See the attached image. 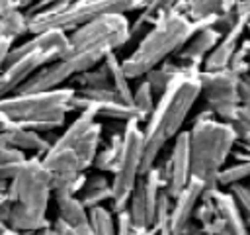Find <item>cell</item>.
<instances>
[{"label": "cell", "instance_id": "obj_36", "mask_svg": "<svg viewBox=\"0 0 250 235\" xmlns=\"http://www.w3.org/2000/svg\"><path fill=\"white\" fill-rule=\"evenodd\" d=\"M246 31L250 33V20H248V25H246Z\"/></svg>", "mask_w": 250, "mask_h": 235}, {"label": "cell", "instance_id": "obj_34", "mask_svg": "<svg viewBox=\"0 0 250 235\" xmlns=\"http://www.w3.org/2000/svg\"><path fill=\"white\" fill-rule=\"evenodd\" d=\"M238 10L250 18V0H238Z\"/></svg>", "mask_w": 250, "mask_h": 235}, {"label": "cell", "instance_id": "obj_13", "mask_svg": "<svg viewBox=\"0 0 250 235\" xmlns=\"http://www.w3.org/2000/svg\"><path fill=\"white\" fill-rule=\"evenodd\" d=\"M201 194H203L201 182L191 176V180L186 184V188L180 190L172 198L170 215H168V227H170L172 235H182L193 223V212H195V206H197Z\"/></svg>", "mask_w": 250, "mask_h": 235}, {"label": "cell", "instance_id": "obj_12", "mask_svg": "<svg viewBox=\"0 0 250 235\" xmlns=\"http://www.w3.org/2000/svg\"><path fill=\"white\" fill-rule=\"evenodd\" d=\"M215 204V217L201 227L205 235H248V225L238 210L236 200L225 188L211 190Z\"/></svg>", "mask_w": 250, "mask_h": 235}, {"label": "cell", "instance_id": "obj_4", "mask_svg": "<svg viewBox=\"0 0 250 235\" xmlns=\"http://www.w3.org/2000/svg\"><path fill=\"white\" fill-rule=\"evenodd\" d=\"M102 123L92 108L78 112L70 125L49 145L41 157L43 166L53 178L68 174H84L96 159L102 143Z\"/></svg>", "mask_w": 250, "mask_h": 235}, {"label": "cell", "instance_id": "obj_9", "mask_svg": "<svg viewBox=\"0 0 250 235\" xmlns=\"http://www.w3.org/2000/svg\"><path fill=\"white\" fill-rule=\"evenodd\" d=\"M141 121L129 119L123 123L121 129V147L115 170L111 172V200L109 210L113 213H119L127 208L129 196L137 184V180L143 176V159H145V145H143V127Z\"/></svg>", "mask_w": 250, "mask_h": 235}, {"label": "cell", "instance_id": "obj_10", "mask_svg": "<svg viewBox=\"0 0 250 235\" xmlns=\"http://www.w3.org/2000/svg\"><path fill=\"white\" fill-rule=\"evenodd\" d=\"M201 94L207 110L223 119L230 121L232 116L242 108V94H240V74L230 69L223 70H201Z\"/></svg>", "mask_w": 250, "mask_h": 235}, {"label": "cell", "instance_id": "obj_15", "mask_svg": "<svg viewBox=\"0 0 250 235\" xmlns=\"http://www.w3.org/2000/svg\"><path fill=\"white\" fill-rule=\"evenodd\" d=\"M219 39H221V33H219L213 25H205V27L197 29V31L182 45V49L176 53V55H178V63H180V65H186V67L201 69L205 57L213 51V47L217 45Z\"/></svg>", "mask_w": 250, "mask_h": 235}, {"label": "cell", "instance_id": "obj_32", "mask_svg": "<svg viewBox=\"0 0 250 235\" xmlns=\"http://www.w3.org/2000/svg\"><path fill=\"white\" fill-rule=\"evenodd\" d=\"M12 45H14V43H12L10 39H6V37L0 35V72H2V67H4V63H6V55H8V51H10Z\"/></svg>", "mask_w": 250, "mask_h": 235}, {"label": "cell", "instance_id": "obj_23", "mask_svg": "<svg viewBox=\"0 0 250 235\" xmlns=\"http://www.w3.org/2000/svg\"><path fill=\"white\" fill-rule=\"evenodd\" d=\"M182 69V65L180 63H172V61H164V63H160L158 67H154L152 70H148L143 78L148 82V86L152 88V92H154V96H158L164 88H166V84L172 80V76L178 72Z\"/></svg>", "mask_w": 250, "mask_h": 235}, {"label": "cell", "instance_id": "obj_18", "mask_svg": "<svg viewBox=\"0 0 250 235\" xmlns=\"http://www.w3.org/2000/svg\"><path fill=\"white\" fill-rule=\"evenodd\" d=\"M105 67H107V74H109V86L113 88V92L131 106V98H133V88H131V78L123 72L121 69V59L117 57V53H109L104 59Z\"/></svg>", "mask_w": 250, "mask_h": 235}, {"label": "cell", "instance_id": "obj_39", "mask_svg": "<svg viewBox=\"0 0 250 235\" xmlns=\"http://www.w3.org/2000/svg\"><path fill=\"white\" fill-rule=\"evenodd\" d=\"M248 180H250V178H248Z\"/></svg>", "mask_w": 250, "mask_h": 235}, {"label": "cell", "instance_id": "obj_35", "mask_svg": "<svg viewBox=\"0 0 250 235\" xmlns=\"http://www.w3.org/2000/svg\"><path fill=\"white\" fill-rule=\"evenodd\" d=\"M182 235H205V233H203V229H201V227H195V225L191 223V225L188 227V231H184Z\"/></svg>", "mask_w": 250, "mask_h": 235}, {"label": "cell", "instance_id": "obj_33", "mask_svg": "<svg viewBox=\"0 0 250 235\" xmlns=\"http://www.w3.org/2000/svg\"><path fill=\"white\" fill-rule=\"evenodd\" d=\"M35 2H37V0H16V8L21 10V12H25V10H29Z\"/></svg>", "mask_w": 250, "mask_h": 235}, {"label": "cell", "instance_id": "obj_2", "mask_svg": "<svg viewBox=\"0 0 250 235\" xmlns=\"http://www.w3.org/2000/svg\"><path fill=\"white\" fill-rule=\"evenodd\" d=\"M213 24H215V18L191 22L188 16L178 14L174 10L166 12L139 39L135 49L121 61L123 72L131 80L143 78L148 70H152L154 67H158L164 61H168L172 55H176L182 49V45L197 29H201L205 25H213Z\"/></svg>", "mask_w": 250, "mask_h": 235}, {"label": "cell", "instance_id": "obj_1", "mask_svg": "<svg viewBox=\"0 0 250 235\" xmlns=\"http://www.w3.org/2000/svg\"><path fill=\"white\" fill-rule=\"evenodd\" d=\"M199 72L201 69L182 65V69L172 76L166 88L156 96L154 108L150 116L145 119L143 127V174L156 164V159L162 153V149L168 143H172V139L180 131H184L182 127L201 94Z\"/></svg>", "mask_w": 250, "mask_h": 235}, {"label": "cell", "instance_id": "obj_31", "mask_svg": "<svg viewBox=\"0 0 250 235\" xmlns=\"http://www.w3.org/2000/svg\"><path fill=\"white\" fill-rule=\"evenodd\" d=\"M16 12H18L16 0H0V22L6 20V18H10Z\"/></svg>", "mask_w": 250, "mask_h": 235}, {"label": "cell", "instance_id": "obj_3", "mask_svg": "<svg viewBox=\"0 0 250 235\" xmlns=\"http://www.w3.org/2000/svg\"><path fill=\"white\" fill-rule=\"evenodd\" d=\"M12 210L8 225L20 233H33L47 227V208L53 198V176L43 166L41 157H27L16 170L6 190Z\"/></svg>", "mask_w": 250, "mask_h": 235}, {"label": "cell", "instance_id": "obj_28", "mask_svg": "<svg viewBox=\"0 0 250 235\" xmlns=\"http://www.w3.org/2000/svg\"><path fill=\"white\" fill-rule=\"evenodd\" d=\"M82 204L86 208H92V206H102L104 202H109L111 200V186L107 188H102V190H92V192H82L78 194Z\"/></svg>", "mask_w": 250, "mask_h": 235}, {"label": "cell", "instance_id": "obj_38", "mask_svg": "<svg viewBox=\"0 0 250 235\" xmlns=\"http://www.w3.org/2000/svg\"><path fill=\"white\" fill-rule=\"evenodd\" d=\"M248 235H250V233H248Z\"/></svg>", "mask_w": 250, "mask_h": 235}, {"label": "cell", "instance_id": "obj_37", "mask_svg": "<svg viewBox=\"0 0 250 235\" xmlns=\"http://www.w3.org/2000/svg\"><path fill=\"white\" fill-rule=\"evenodd\" d=\"M248 76H250V59H248Z\"/></svg>", "mask_w": 250, "mask_h": 235}, {"label": "cell", "instance_id": "obj_6", "mask_svg": "<svg viewBox=\"0 0 250 235\" xmlns=\"http://www.w3.org/2000/svg\"><path fill=\"white\" fill-rule=\"evenodd\" d=\"M72 86L43 92H14L0 98V119L37 133L55 131L72 112Z\"/></svg>", "mask_w": 250, "mask_h": 235}, {"label": "cell", "instance_id": "obj_17", "mask_svg": "<svg viewBox=\"0 0 250 235\" xmlns=\"http://www.w3.org/2000/svg\"><path fill=\"white\" fill-rule=\"evenodd\" d=\"M223 8V0H176L172 10L188 16L191 22L215 18Z\"/></svg>", "mask_w": 250, "mask_h": 235}, {"label": "cell", "instance_id": "obj_14", "mask_svg": "<svg viewBox=\"0 0 250 235\" xmlns=\"http://www.w3.org/2000/svg\"><path fill=\"white\" fill-rule=\"evenodd\" d=\"M248 20L250 18L246 14H240V18L236 20V24L229 31H225L221 35V39L217 41V45L213 47V51L205 57V61L201 65V70H223V69H229V65L232 61V55L236 53V49L240 45V39L246 33Z\"/></svg>", "mask_w": 250, "mask_h": 235}, {"label": "cell", "instance_id": "obj_22", "mask_svg": "<svg viewBox=\"0 0 250 235\" xmlns=\"http://www.w3.org/2000/svg\"><path fill=\"white\" fill-rule=\"evenodd\" d=\"M154 102H156V96H154L152 88L148 86V82L145 78H141L137 88H133V98H131V106L137 112L139 121H145L150 116V112L154 108Z\"/></svg>", "mask_w": 250, "mask_h": 235}, {"label": "cell", "instance_id": "obj_25", "mask_svg": "<svg viewBox=\"0 0 250 235\" xmlns=\"http://www.w3.org/2000/svg\"><path fill=\"white\" fill-rule=\"evenodd\" d=\"M229 123L236 135V143H240V151L250 155V110L240 108Z\"/></svg>", "mask_w": 250, "mask_h": 235}, {"label": "cell", "instance_id": "obj_7", "mask_svg": "<svg viewBox=\"0 0 250 235\" xmlns=\"http://www.w3.org/2000/svg\"><path fill=\"white\" fill-rule=\"evenodd\" d=\"M68 47V35L57 29L31 33L20 45H12L0 72V98L14 94L33 72L59 59Z\"/></svg>", "mask_w": 250, "mask_h": 235}, {"label": "cell", "instance_id": "obj_8", "mask_svg": "<svg viewBox=\"0 0 250 235\" xmlns=\"http://www.w3.org/2000/svg\"><path fill=\"white\" fill-rule=\"evenodd\" d=\"M145 0H70L61 8L45 10L33 16H27V33H41L57 29L70 33L76 27L105 16V14H123L141 10Z\"/></svg>", "mask_w": 250, "mask_h": 235}, {"label": "cell", "instance_id": "obj_20", "mask_svg": "<svg viewBox=\"0 0 250 235\" xmlns=\"http://www.w3.org/2000/svg\"><path fill=\"white\" fill-rule=\"evenodd\" d=\"M107 86H109V74L104 61L94 65L88 70L78 72L72 78V88H107Z\"/></svg>", "mask_w": 250, "mask_h": 235}, {"label": "cell", "instance_id": "obj_26", "mask_svg": "<svg viewBox=\"0 0 250 235\" xmlns=\"http://www.w3.org/2000/svg\"><path fill=\"white\" fill-rule=\"evenodd\" d=\"M230 194H232V198L236 200V204H238V210H240V213H242V217H244V221H246V225H248V229H250V184H246V182H240V184H232L230 188H227Z\"/></svg>", "mask_w": 250, "mask_h": 235}, {"label": "cell", "instance_id": "obj_11", "mask_svg": "<svg viewBox=\"0 0 250 235\" xmlns=\"http://www.w3.org/2000/svg\"><path fill=\"white\" fill-rule=\"evenodd\" d=\"M164 174V186L170 198H174L180 190L186 188V184L191 180V155H189V133L180 131L172 139L170 155L166 157V163L162 164Z\"/></svg>", "mask_w": 250, "mask_h": 235}, {"label": "cell", "instance_id": "obj_5", "mask_svg": "<svg viewBox=\"0 0 250 235\" xmlns=\"http://www.w3.org/2000/svg\"><path fill=\"white\" fill-rule=\"evenodd\" d=\"M189 133L191 176L197 178L203 190H215L217 174L227 164L236 147V135L229 121L215 118L209 110L197 114Z\"/></svg>", "mask_w": 250, "mask_h": 235}, {"label": "cell", "instance_id": "obj_16", "mask_svg": "<svg viewBox=\"0 0 250 235\" xmlns=\"http://www.w3.org/2000/svg\"><path fill=\"white\" fill-rule=\"evenodd\" d=\"M53 198L59 212V219H62L70 227H90L88 208L82 204L78 194H53Z\"/></svg>", "mask_w": 250, "mask_h": 235}, {"label": "cell", "instance_id": "obj_24", "mask_svg": "<svg viewBox=\"0 0 250 235\" xmlns=\"http://www.w3.org/2000/svg\"><path fill=\"white\" fill-rule=\"evenodd\" d=\"M250 178V161H236L232 164H225L217 174L219 188H230L232 184L246 182Z\"/></svg>", "mask_w": 250, "mask_h": 235}, {"label": "cell", "instance_id": "obj_30", "mask_svg": "<svg viewBox=\"0 0 250 235\" xmlns=\"http://www.w3.org/2000/svg\"><path fill=\"white\" fill-rule=\"evenodd\" d=\"M107 186H109V180L104 176V172L92 174V176L86 174V180H84V186H82L80 194L82 192H92V190H102V188H107Z\"/></svg>", "mask_w": 250, "mask_h": 235}, {"label": "cell", "instance_id": "obj_29", "mask_svg": "<svg viewBox=\"0 0 250 235\" xmlns=\"http://www.w3.org/2000/svg\"><path fill=\"white\" fill-rule=\"evenodd\" d=\"M115 235H145V233L135 229L127 210H123V212L115 213Z\"/></svg>", "mask_w": 250, "mask_h": 235}, {"label": "cell", "instance_id": "obj_21", "mask_svg": "<svg viewBox=\"0 0 250 235\" xmlns=\"http://www.w3.org/2000/svg\"><path fill=\"white\" fill-rule=\"evenodd\" d=\"M88 221L94 235H115V213L104 204L88 208Z\"/></svg>", "mask_w": 250, "mask_h": 235}, {"label": "cell", "instance_id": "obj_19", "mask_svg": "<svg viewBox=\"0 0 250 235\" xmlns=\"http://www.w3.org/2000/svg\"><path fill=\"white\" fill-rule=\"evenodd\" d=\"M123 129V127H121ZM119 147H121V131L117 133H111L109 141L105 143L104 149H98L96 153V159H94V164L100 172H113L115 170V164H117V157H119Z\"/></svg>", "mask_w": 250, "mask_h": 235}, {"label": "cell", "instance_id": "obj_27", "mask_svg": "<svg viewBox=\"0 0 250 235\" xmlns=\"http://www.w3.org/2000/svg\"><path fill=\"white\" fill-rule=\"evenodd\" d=\"M49 235H94L90 227H70L62 219H55L49 225Z\"/></svg>", "mask_w": 250, "mask_h": 235}]
</instances>
